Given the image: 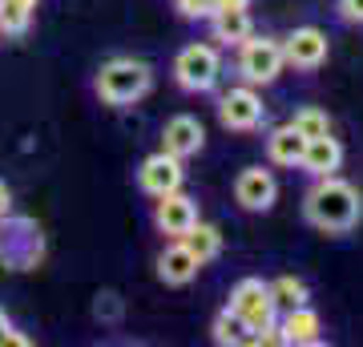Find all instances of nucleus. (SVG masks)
I'll return each mask as SVG.
<instances>
[{
  "label": "nucleus",
  "instance_id": "nucleus-1",
  "mask_svg": "<svg viewBox=\"0 0 363 347\" xmlns=\"http://www.w3.org/2000/svg\"><path fill=\"white\" fill-rule=\"evenodd\" d=\"M303 219L323 234H347L363 219V198L351 182L327 174V178H315V186L303 198Z\"/></svg>",
  "mask_w": 363,
  "mask_h": 347
},
{
  "label": "nucleus",
  "instance_id": "nucleus-2",
  "mask_svg": "<svg viewBox=\"0 0 363 347\" xmlns=\"http://www.w3.org/2000/svg\"><path fill=\"white\" fill-rule=\"evenodd\" d=\"M150 65L145 61H133V57H113V61L101 65V73H97V97L105 105H117V109H125V105L142 101L145 93H150Z\"/></svg>",
  "mask_w": 363,
  "mask_h": 347
},
{
  "label": "nucleus",
  "instance_id": "nucleus-3",
  "mask_svg": "<svg viewBox=\"0 0 363 347\" xmlns=\"http://www.w3.org/2000/svg\"><path fill=\"white\" fill-rule=\"evenodd\" d=\"M45 258V234L33 219H0V263L9 270H33Z\"/></svg>",
  "mask_w": 363,
  "mask_h": 347
},
{
  "label": "nucleus",
  "instance_id": "nucleus-4",
  "mask_svg": "<svg viewBox=\"0 0 363 347\" xmlns=\"http://www.w3.org/2000/svg\"><path fill=\"white\" fill-rule=\"evenodd\" d=\"M226 311H230L234 319H238V327L250 335L267 331L274 323V299H271V283H262V279H242V283L230 291V303H226Z\"/></svg>",
  "mask_w": 363,
  "mask_h": 347
},
{
  "label": "nucleus",
  "instance_id": "nucleus-5",
  "mask_svg": "<svg viewBox=\"0 0 363 347\" xmlns=\"http://www.w3.org/2000/svg\"><path fill=\"white\" fill-rule=\"evenodd\" d=\"M218 73H222V61H218V49L206 45V40H194L178 53L174 61V77H178L182 89L190 93H210L218 85Z\"/></svg>",
  "mask_w": 363,
  "mask_h": 347
},
{
  "label": "nucleus",
  "instance_id": "nucleus-6",
  "mask_svg": "<svg viewBox=\"0 0 363 347\" xmlns=\"http://www.w3.org/2000/svg\"><path fill=\"white\" fill-rule=\"evenodd\" d=\"M283 40L274 37H255L250 33L242 45H238V73L247 85H271L279 73H283Z\"/></svg>",
  "mask_w": 363,
  "mask_h": 347
},
{
  "label": "nucleus",
  "instance_id": "nucleus-7",
  "mask_svg": "<svg viewBox=\"0 0 363 347\" xmlns=\"http://www.w3.org/2000/svg\"><path fill=\"white\" fill-rule=\"evenodd\" d=\"M262 117H267V105L255 93V85H238V89H226L218 97V121L234 133H247V129H259Z\"/></svg>",
  "mask_w": 363,
  "mask_h": 347
},
{
  "label": "nucleus",
  "instance_id": "nucleus-8",
  "mask_svg": "<svg viewBox=\"0 0 363 347\" xmlns=\"http://www.w3.org/2000/svg\"><path fill=\"white\" fill-rule=\"evenodd\" d=\"M182 178H186V170H182V158L166 154V150H157L142 162L138 170V186H142L150 198L157 194H169V190H182Z\"/></svg>",
  "mask_w": 363,
  "mask_h": 347
},
{
  "label": "nucleus",
  "instance_id": "nucleus-9",
  "mask_svg": "<svg viewBox=\"0 0 363 347\" xmlns=\"http://www.w3.org/2000/svg\"><path fill=\"white\" fill-rule=\"evenodd\" d=\"M283 61L295 65V69H307V73L319 69V65L327 61V33L315 28V25L295 28V33L283 40Z\"/></svg>",
  "mask_w": 363,
  "mask_h": 347
},
{
  "label": "nucleus",
  "instance_id": "nucleus-10",
  "mask_svg": "<svg viewBox=\"0 0 363 347\" xmlns=\"http://www.w3.org/2000/svg\"><path fill=\"white\" fill-rule=\"evenodd\" d=\"M154 222L157 231L169 234V238H182L198 222V202L186 198L182 190H169V194H157V206H154Z\"/></svg>",
  "mask_w": 363,
  "mask_h": 347
},
{
  "label": "nucleus",
  "instance_id": "nucleus-11",
  "mask_svg": "<svg viewBox=\"0 0 363 347\" xmlns=\"http://www.w3.org/2000/svg\"><path fill=\"white\" fill-rule=\"evenodd\" d=\"M234 198H238V206H242V210L262 214V210H271L274 198H279V182H274L271 170L250 166V170H242V174H238V182H234Z\"/></svg>",
  "mask_w": 363,
  "mask_h": 347
},
{
  "label": "nucleus",
  "instance_id": "nucleus-12",
  "mask_svg": "<svg viewBox=\"0 0 363 347\" xmlns=\"http://www.w3.org/2000/svg\"><path fill=\"white\" fill-rule=\"evenodd\" d=\"M206 145V129H202V121L190 114H178V117H169L166 129H162V150L174 158H194L198 150Z\"/></svg>",
  "mask_w": 363,
  "mask_h": 347
},
{
  "label": "nucleus",
  "instance_id": "nucleus-13",
  "mask_svg": "<svg viewBox=\"0 0 363 347\" xmlns=\"http://www.w3.org/2000/svg\"><path fill=\"white\" fill-rule=\"evenodd\" d=\"M198 263L194 255H190V246L182 243V238H174V243L157 255V279L166 287H186V283H194V275H198Z\"/></svg>",
  "mask_w": 363,
  "mask_h": 347
},
{
  "label": "nucleus",
  "instance_id": "nucleus-14",
  "mask_svg": "<svg viewBox=\"0 0 363 347\" xmlns=\"http://www.w3.org/2000/svg\"><path fill=\"white\" fill-rule=\"evenodd\" d=\"M298 166L307 170L311 178H327V174H335V170L343 166V145H339L331 133H323V138H307Z\"/></svg>",
  "mask_w": 363,
  "mask_h": 347
},
{
  "label": "nucleus",
  "instance_id": "nucleus-15",
  "mask_svg": "<svg viewBox=\"0 0 363 347\" xmlns=\"http://www.w3.org/2000/svg\"><path fill=\"white\" fill-rule=\"evenodd\" d=\"M279 327H283V343H323V323L307 303L286 311V319Z\"/></svg>",
  "mask_w": 363,
  "mask_h": 347
},
{
  "label": "nucleus",
  "instance_id": "nucleus-16",
  "mask_svg": "<svg viewBox=\"0 0 363 347\" xmlns=\"http://www.w3.org/2000/svg\"><path fill=\"white\" fill-rule=\"evenodd\" d=\"M303 145H307V138H303L291 121H286V126L271 129V138H267V158H271L274 166H298Z\"/></svg>",
  "mask_w": 363,
  "mask_h": 347
},
{
  "label": "nucleus",
  "instance_id": "nucleus-17",
  "mask_svg": "<svg viewBox=\"0 0 363 347\" xmlns=\"http://www.w3.org/2000/svg\"><path fill=\"white\" fill-rule=\"evenodd\" d=\"M210 21H214V40H222V45H242L255 33L247 9H218V13H210Z\"/></svg>",
  "mask_w": 363,
  "mask_h": 347
},
{
  "label": "nucleus",
  "instance_id": "nucleus-18",
  "mask_svg": "<svg viewBox=\"0 0 363 347\" xmlns=\"http://www.w3.org/2000/svg\"><path fill=\"white\" fill-rule=\"evenodd\" d=\"M182 243L190 246V255H194L198 263H210V258L222 255V234H218V226H210V222H202V219H198L190 231L182 234Z\"/></svg>",
  "mask_w": 363,
  "mask_h": 347
},
{
  "label": "nucleus",
  "instance_id": "nucleus-19",
  "mask_svg": "<svg viewBox=\"0 0 363 347\" xmlns=\"http://www.w3.org/2000/svg\"><path fill=\"white\" fill-rule=\"evenodd\" d=\"M271 299H274V307L291 311V307H298V303H307L311 291H307V283L295 279V275H279V279L271 283Z\"/></svg>",
  "mask_w": 363,
  "mask_h": 347
},
{
  "label": "nucleus",
  "instance_id": "nucleus-20",
  "mask_svg": "<svg viewBox=\"0 0 363 347\" xmlns=\"http://www.w3.org/2000/svg\"><path fill=\"white\" fill-rule=\"evenodd\" d=\"M291 126H295L303 138H323V133H331V117H327L323 109L307 105V109H298V114L291 117Z\"/></svg>",
  "mask_w": 363,
  "mask_h": 347
},
{
  "label": "nucleus",
  "instance_id": "nucleus-21",
  "mask_svg": "<svg viewBox=\"0 0 363 347\" xmlns=\"http://www.w3.org/2000/svg\"><path fill=\"white\" fill-rule=\"evenodd\" d=\"M242 327H238V319H234L230 311H222L218 319H214V343H242Z\"/></svg>",
  "mask_w": 363,
  "mask_h": 347
},
{
  "label": "nucleus",
  "instance_id": "nucleus-22",
  "mask_svg": "<svg viewBox=\"0 0 363 347\" xmlns=\"http://www.w3.org/2000/svg\"><path fill=\"white\" fill-rule=\"evenodd\" d=\"M174 4H178V13L186 21H202V16L214 13V0H174Z\"/></svg>",
  "mask_w": 363,
  "mask_h": 347
},
{
  "label": "nucleus",
  "instance_id": "nucleus-23",
  "mask_svg": "<svg viewBox=\"0 0 363 347\" xmlns=\"http://www.w3.org/2000/svg\"><path fill=\"white\" fill-rule=\"evenodd\" d=\"M93 311H97V319H109V323H113L117 315H121V299H117L113 291H105V295H97V307H93Z\"/></svg>",
  "mask_w": 363,
  "mask_h": 347
},
{
  "label": "nucleus",
  "instance_id": "nucleus-24",
  "mask_svg": "<svg viewBox=\"0 0 363 347\" xmlns=\"http://www.w3.org/2000/svg\"><path fill=\"white\" fill-rule=\"evenodd\" d=\"M335 9L347 25H363V0H335Z\"/></svg>",
  "mask_w": 363,
  "mask_h": 347
},
{
  "label": "nucleus",
  "instance_id": "nucleus-25",
  "mask_svg": "<svg viewBox=\"0 0 363 347\" xmlns=\"http://www.w3.org/2000/svg\"><path fill=\"white\" fill-rule=\"evenodd\" d=\"M4 214H13V194H9L4 182H0V219H4Z\"/></svg>",
  "mask_w": 363,
  "mask_h": 347
},
{
  "label": "nucleus",
  "instance_id": "nucleus-26",
  "mask_svg": "<svg viewBox=\"0 0 363 347\" xmlns=\"http://www.w3.org/2000/svg\"><path fill=\"white\" fill-rule=\"evenodd\" d=\"M4 343H16V347H28V343H33V339H28V335H21V331H16V327H9V335H4Z\"/></svg>",
  "mask_w": 363,
  "mask_h": 347
},
{
  "label": "nucleus",
  "instance_id": "nucleus-27",
  "mask_svg": "<svg viewBox=\"0 0 363 347\" xmlns=\"http://www.w3.org/2000/svg\"><path fill=\"white\" fill-rule=\"evenodd\" d=\"M9 327H13V319H9V315L0 311V347H4V335H9Z\"/></svg>",
  "mask_w": 363,
  "mask_h": 347
}]
</instances>
